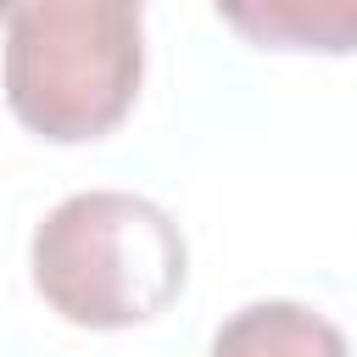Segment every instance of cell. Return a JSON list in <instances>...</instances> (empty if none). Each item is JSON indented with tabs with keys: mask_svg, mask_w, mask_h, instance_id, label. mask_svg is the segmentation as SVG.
Returning a JSON list of instances; mask_svg holds the SVG:
<instances>
[{
	"mask_svg": "<svg viewBox=\"0 0 357 357\" xmlns=\"http://www.w3.org/2000/svg\"><path fill=\"white\" fill-rule=\"evenodd\" d=\"M6 106L56 145L112 134L145 78V11L134 0H6Z\"/></svg>",
	"mask_w": 357,
	"mask_h": 357,
	"instance_id": "obj_1",
	"label": "cell"
},
{
	"mask_svg": "<svg viewBox=\"0 0 357 357\" xmlns=\"http://www.w3.org/2000/svg\"><path fill=\"white\" fill-rule=\"evenodd\" d=\"M206 357H351L346 335L301 301H251L218 335Z\"/></svg>",
	"mask_w": 357,
	"mask_h": 357,
	"instance_id": "obj_3",
	"label": "cell"
},
{
	"mask_svg": "<svg viewBox=\"0 0 357 357\" xmlns=\"http://www.w3.org/2000/svg\"><path fill=\"white\" fill-rule=\"evenodd\" d=\"M33 290L78 329H128L167 312L190 279L178 223L134 190H78L45 212L28 245Z\"/></svg>",
	"mask_w": 357,
	"mask_h": 357,
	"instance_id": "obj_2",
	"label": "cell"
},
{
	"mask_svg": "<svg viewBox=\"0 0 357 357\" xmlns=\"http://www.w3.org/2000/svg\"><path fill=\"white\" fill-rule=\"evenodd\" d=\"M218 17L273 50H357L351 0H262V6H218Z\"/></svg>",
	"mask_w": 357,
	"mask_h": 357,
	"instance_id": "obj_4",
	"label": "cell"
}]
</instances>
